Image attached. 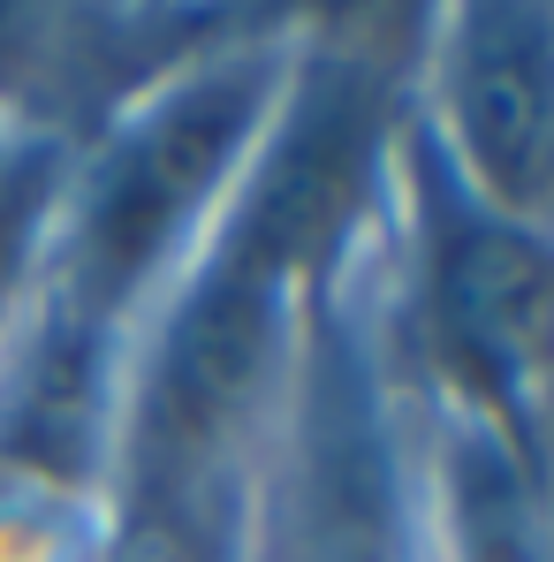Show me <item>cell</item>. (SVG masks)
Wrapping results in <instances>:
<instances>
[{
	"instance_id": "obj_7",
	"label": "cell",
	"mask_w": 554,
	"mask_h": 562,
	"mask_svg": "<svg viewBox=\"0 0 554 562\" xmlns=\"http://www.w3.org/2000/svg\"><path fill=\"white\" fill-rule=\"evenodd\" d=\"M122 562H213V540H205V525H197L190 502L160 494V502H145V517L129 525Z\"/></svg>"
},
{
	"instance_id": "obj_3",
	"label": "cell",
	"mask_w": 554,
	"mask_h": 562,
	"mask_svg": "<svg viewBox=\"0 0 554 562\" xmlns=\"http://www.w3.org/2000/svg\"><path fill=\"white\" fill-rule=\"evenodd\" d=\"M372 153V99L350 77H327L319 99L296 106V122L281 130L274 160L244 205V236H236V267L281 281L304 267L358 205V176Z\"/></svg>"
},
{
	"instance_id": "obj_6",
	"label": "cell",
	"mask_w": 554,
	"mask_h": 562,
	"mask_svg": "<svg viewBox=\"0 0 554 562\" xmlns=\"http://www.w3.org/2000/svg\"><path fill=\"white\" fill-rule=\"evenodd\" d=\"M456 509L478 562H532V509L501 449H486V441L456 449Z\"/></svg>"
},
{
	"instance_id": "obj_2",
	"label": "cell",
	"mask_w": 554,
	"mask_h": 562,
	"mask_svg": "<svg viewBox=\"0 0 554 562\" xmlns=\"http://www.w3.org/2000/svg\"><path fill=\"white\" fill-rule=\"evenodd\" d=\"M274 358V281L251 267H221L183 304L160 373H152V449L168 464L205 457L259 395Z\"/></svg>"
},
{
	"instance_id": "obj_4",
	"label": "cell",
	"mask_w": 554,
	"mask_h": 562,
	"mask_svg": "<svg viewBox=\"0 0 554 562\" xmlns=\"http://www.w3.org/2000/svg\"><path fill=\"white\" fill-rule=\"evenodd\" d=\"M433 296H441V327H449L463 366L501 403L532 411L540 358H547V259H540V244L509 221H463L441 244Z\"/></svg>"
},
{
	"instance_id": "obj_5",
	"label": "cell",
	"mask_w": 554,
	"mask_h": 562,
	"mask_svg": "<svg viewBox=\"0 0 554 562\" xmlns=\"http://www.w3.org/2000/svg\"><path fill=\"white\" fill-rule=\"evenodd\" d=\"M456 137L478 183L517 213L547 190V23L524 8L478 15L456 54Z\"/></svg>"
},
{
	"instance_id": "obj_1",
	"label": "cell",
	"mask_w": 554,
	"mask_h": 562,
	"mask_svg": "<svg viewBox=\"0 0 554 562\" xmlns=\"http://www.w3.org/2000/svg\"><path fill=\"white\" fill-rule=\"evenodd\" d=\"M251 77H205L176 92L160 114H145L129 130V145L114 153V168L99 176L92 198V267L99 281H129L205 198V183L228 168V153L251 130Z\"/></svg>"
}]
</instances>
